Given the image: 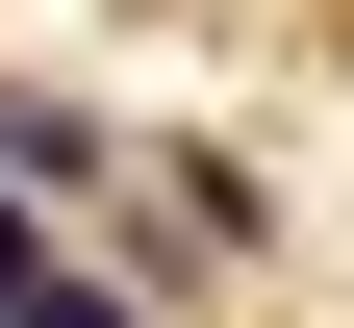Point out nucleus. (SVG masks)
Segmentation results:
<instances>
[{"label": "nucleus", "instance_id": "nucleus-2", "mask_svg": "<svg viewBox=\"0 0 354 328\" xmlns=\"http://www.w3.org/2000/svg\"><path fill=\"white\" fill-rule=\"evenodd\" d=\"M26 328H127V303H102V278H51V303H26Z\"/></svg>", "mask_w": 354, "mask_h": 328}, {"label": "nucleus", "instance_id": "nucleus-1", "mask_svg": "<svg viewBox=\"0 0 354 328\" xmlns=\"http://www.w3.org/2000/svg\"><path fill=\"white\" fill-rule=\"evenodd\" d=\"M76 152H102V126H76V102H26V76H0V177H76Z\"/></svg>", "mask_w": 354, "mask_h": 328}]
</instances>
